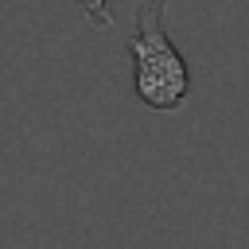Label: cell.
Segmentation results:
<instances>
[{"label": "cell", "instance_id": "1", "mask_svg": "<svg viewBox=\"0 0 249 249\" xmlns=\"http://www.w3.org/2000/svg\"><path fill=\"white\" fill-rule=\"evenodd\" d=\"M132 51V86L136 97L152 109H179L187 101V62L179 47L163 31V0H140L136 8V31L128 35Z\"/></svg>", "mask_w": 249, "mask_h": 249}, {"label": "cell", "instance_id": "2", "mask_svg": "<svg viewBox=\"0 0 249 249\" xmlns=\"http://www.w3.org/2000/svg\"><path fill=\"white\" fill-rule=\"evenodd\" d=\"M82 8V16L89 19V27H113V8L109 0H74Z\"/></svg>", "mask_w": 249, "mask_h": 249}]
</instances>
